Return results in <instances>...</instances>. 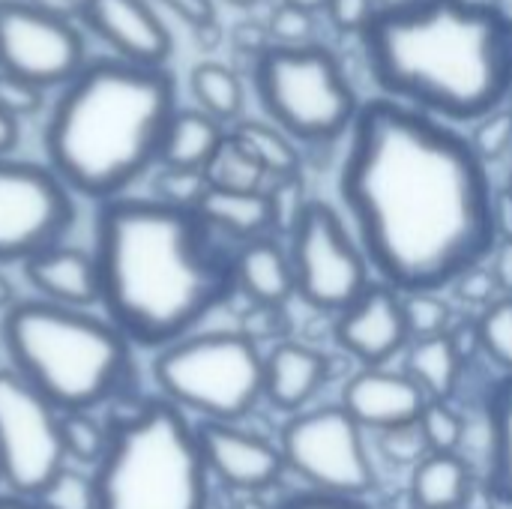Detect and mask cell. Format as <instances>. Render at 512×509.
I'll return each mask as SVG.
<instances>
[{"mask_svg": "<svg viewBox=\"0 0 512 509\" xmlns=\"http://www.w3.org/2000/svg\"><path fill=\"white\" fill-rule=\"evenodd\" d=\"M198 216L216 231L234 240H258L273 231V207L270 195L264 192H225L207 189L198 204Z\"/></svg>", "mask_w": 512, "mask_h": 509, "instance_id": "44dd1931", "label": "cell"}, {"mask_svg": "<svg viewBox=\"0 0 512 509\" xmlns=\"http://www.w3.org/2000/svg\"><path fill=\"white\" fill-rule=\"evenodd\" d=\"M189 87L204 114L219 123L237 120L243 111V84L222 63H198L189 75Z\"/></svg>", "mask_w": 512, "mask_h": 509, "instance_id": "4316f807", "label": "cell"}, {"mask_svg": "<svg viewBox=\"0 0 512 509\" xmlns=\"http://www.w3.org/2000/svg\"><path fill=\"white\" fill-rule=\"evenodd\" d=\"M12 297H15V294H12V285H9V279L0 273V309H6V312H9V309L15 306V303H12Z\"/></svg>", "mask_w": 512, "mask_h": 509, "instance_id": "816d5d0a", "label": "cell"}, {"mask_svg": "<svg viewBox=\"0 0 512 509\" xmlns=\"http://www.w3.org/2000/svg\"><path fill=\"white\" fill-rule=\"evenodd\" d=\"M30 6H36L39 12L51 15V18H60V21H69L72 15H81V0H27Z\"/></svg>", "mask_w": 512, "mask_h": 509, "instance_id": "7dc6e473", "label": "cell"}, {"mask_svg": "<svg viewBox=\"0 0 512 509\" xmlns=\"http://www.w3.org/2000/svg\"><path fill=\"white\" fill-rule=\"evenodd\" d=\"M108 453L93 471L96 509H207L210 471L198 429L168 399L120 402Z\"/></svg>", "mask_w": 512, "mask_h": 509, "instance_id": "8992f818", "label": "cell"}, {"mask_svg": "<svg viewBox=\"0 0 512 509\" xmlns=\"http://www.w3.org/2000/svg\"><path fill=\"white\" fill-rule=\"evenodd\" d=\"M81 18L114 48L117 60L162 66L171 54V33L147 0H81Z\"/></svg>", "mask_w": 512, "mask_h": 509, "instance_id": "2e32d148", "label": "cell"}, {"mask_svg": "<svg viewBox=\"0 0 512 509\" xmlns=\"http://www.w3.org/2000/svg\"><path fill=\"white\" fill-rule=\"evenodd\" d=\"M198 444L210 477L234 492H264L285 471L282 450L237 423H201Z\"/></svg>", "mask_w": 512, "mask_h": 509, "instance_id": "9a60e30c", "label": "cell"}, {"mask_svg": "<svg viewBox=\"0 0 512 509\" xmlns=\"http://www.w3.org/2000/svg\"><path fill=\"white\" fill-rule=\"evenodd\" d=\"M45 96H42V87L24 81V78H15L9 72H0V111L9 114L12 120L18 117H30L42 108Z\"/></svg>", "mask_w": 512, "mask_h": 509, "instance_id": "8d00e7d4", "label": "cell"}, {"mask_svg": "<svg viewBox=\"0 0 512 509\" xmlns=\"http://www.w3.org/2000/svg\"><path fill=\"white\" fill-rule=\"evenodd\" d=\"M60 444L66 462L78 465H96L105 459L111 435L102 420L93 417V411H69L60 414Z\"/></svg>", "mask_w": 512, "mask_h": 509, "instance_id": "f1b7e54d", "label": "cell"}, {"mask_svg": "<svg viewBox=\"0 0 512 509\" xmlns=\"http://www.w3.org/2000/svg\"><path fill=\"white\" fill-rule=\"evenodd\" d=\"M33 501L42 509H96V486L93 477L63 465Z\"/></svg>", "mask_w": 512, "mask_h": 509, "instance_id": "1f68e13d", "label": "cell"}, {"mask_svg": "<svg viewBox=\"0 0 512 509\" xmlns=\"http://www.w3.org/2000/svg\"><path fill=\"white\" fill-rule=\"evenodd\" d=\"M210 189H225V192H264L267 171L228 135L210 165L204 168Z\"/></svg>", "mask_w": 512, "mask_h": 509, "instance_id": "83f0119b", "label": "cell"}, {"mask_svg": "<svg viewBox=\"0 0 512 509\" xmlns=\"http://www.w3.org/2000/svg\"><path fill=\"white\" fill-rule=\"evenodd\" d=\"M222 3H231V6H252L255 0H222Z\"/></svg>", "mask_w": 512, "mask_h": 509, "instance_id": "f5cc1de1", "label": "cell"}, {"mask_svg": "<svg viewBox=\"0 0 512 509\" xmlns=\"http://www.w3.org/2000/svg\"><path fill=\"white\" fill-rule=\"evenodd\" d=\"M387 99L477 123L512 93V15L492 0H393L360 33Z\"/></svg>", "mask_w": 512, "mask_h": 509, "instance_id": "3957f363", "label": "cell"}, {"mask_svg": "<svg viewBox=\"0 0 512 509\" xmlns=\"http://www.w3.org/2000/svg\"><path fill=\"white\" fill-rule=\"evenodd\" d=\"M378 12L375 0H330L327 15L330 21L342 30V33H363V27L372 21V15Z\"/></svg>", "mask_w": 512, "mask_h": 509, "instance_id": "ab89813d", "label": "cell"}, {"mask_svg": "<svg viewBox=\"0 0 512 509\" xmlns=\"http://www.w3.org/2000/svg\"><path fill=\"white\" fill-rule=\"evenodd\" d=\"M447 339H450V345H453V351L459 354V360L468 366L477 354H483V348H480V327H477V321H459V324H453L450 327V333H447Z\"/></svg>", "mask_w": 512, "mask_h": 509, "instance_id": "b9f144b4", "label": "cell"}, {"mask_svg": "<svg viewBox=\"0 0 512 509\" xmlns=\"http://www.w3.org/2000/svg\"><path fill=\"white\" fill-rule=\"evenodd\" d=\"M285 3L294 6V9H300V12H306V15H315V12H321V9L330 6V0H285Z\"/></svg>", "mask_w": 512, "mask_h": 509, "instance_id": "f907efd6", "label": "cell"}, {"mask_svg": "<svg viewBox=\"0 0 512 509\" xmlns=\"http://www.w3.org/2000/svg\"><path fill=\"white\" fill-rule=\"evenodd\" d=\"M96 267L108 321L129 339L168 348L234 291V252L198 216L156 198H114L96 225Z\"/></svg>", "mask_w": 512, "mask_h": 509, "instance_id": "7a4b0ae2", "label": "cell"}, {"mask_svg": "<svg viewBox=\"0 0 512 509\" xmlns=\"http://www.w3.org/2000/svg\"><path fill=\"white\" fill-rule=\"evenodd\" d=\"M495 234L498 240H512V192L495 195Z\"/></svg>", "mask_w": 512, "mask_h": 509, "instance_id": "bcb514c9", "label": "cell"}, {"mask_svg": "<svg viewBox=\"0 0 512 509\" xmlns=\"http://www.w3.org/2000/svg\"><path fill=\"white\" fill-rule=\"evenodd\" d=\"M18 141V120L0 111V156H6Z\"/></svg>", "mask_w": 512, "mask_h": 509, "instance_id": "c3c4849f", "label": "cell"}, {"mask_svg": "<svg viewBox=\"0 0 512 509\" xmlns=\"http://www.w3.org/2000/svg\"><path fill=\"white\" fill-rule=\"evenodd\" d=\"M267 33H270L273 45H306L312 36V15L282 3L270 18Z\"/></svg>", "mask_w": 512, "mask_h": 509, "instance_id": "74e56055", "label": "cell"}, {"mask_svg": "<svg viewBox=\"0 0 512 509\" xmlns=\"http://www.w3.org/2000/svg\"><path fill=\"white\" fill-rule=\"evenodd\" d=\"M465 363L447 336L414 339L405 351V375L426 393L429 402H450L459 387Z\"/></svg>", "mask_w": 512, "mask_h": 509, "instance_id": "cb8c5ba5", "label": "cell"}, {"mask_svg": "<svg viewBox=\"0 0 512 509\" xmlns=\"http://www.w3.org/2000/svg\"><path fill=\"white\" fill-rule=\"evenodd\" d=\"M327 378V357L300 342H279L264 357V396L285 414H300Z\"/></svg>", "mask_w": 512, "mask_h": 509, "instance_id": "d6986e66", "label": "cell"}, {"mask_svg": "<svg viewBox=\"0 0 512 509\" xmlns=\"http://www.w3.org/2000/svg\"><path fill=\"white\" fill-rule=\"evenodd\" d=\"M426 393L405 375L390 369H363L357 372L342 393V408L366 432H399L420 423L426 411Z\"/></svg>", "mask_w": 512, "mask_h": 509, "instance_id": "e0dca14e", "label": "cell"}, {"mask_svg": "<svg viewBox=\"0 0 512 509\" xmlns=\"http://www.w3.org/2000/svg\"><path fill=\"white\" fill-rule=\"evenodd\" d=\"M459 291V297L465 300V303H474V306H492L498 297H504V294H498L501 291V285H498V279H495V273H492V267H489V261L486 264H480V267H471L468 273H462L456 282H453Z\"/></svg>", "mask_w": 512, "mask_h": 509, "instance_id": "f35d334b", "label": "cell"}, {"mask_svg": "<svg viewBox=\"0 0 512 509\" xmlns=\"http://www.w3.org/2000/svg\"><path fill=\"white\" fill-rule=\"evenodd\" d=\"M276 509H369L363 501H348V498H330L318 492H297L288 501H282Z\"/></svg>", "mask_w": 512, "mask_h": 509, "instance_id": "7bdbcfd3", "label": "cell"}, {"mask_svg": "<svg viewBox=\"0 0 512 509\" xmlns=\"http://www.w3.org/2000/svg\"><path fill=\"white\" fill-rule=\"evenodd\" d=\"M63 465L60 411L18 372L0 369V483L36 498Z\"/></svg>", "mask_w": 512, "mask_h": 509, "instance_id": "8fae6325", "label": "cell"}, {"mask_svg": "<svg viewBox=\"0 0 512 509\" xmlns=\"http://www.w3.org/2000/svg\"><path fill=\"white\" fill-rule=\"evenodd\" d=\"M507 192H512V165H510V177H507Z\"/></svg>", "mask_w": 512, "mask_h": 509, "instance_id": "db71d44e", "label": "cell"}, {"mask_svg": "<svg viewBox=\"0 0 512 509\" xmlns=\"http://www.w3.org/2000/svg\"><path fill=\"white\" fill-rule=\"evenodd\" d=\"M402 312L408 324V336L414 339H435L447 336L453 327V312L450 303L441 300L435 291H417V294H402Z\"/></svg>", "mask_w": 512, "mask_h": 509, "instance_id": "4dcf8cb0", "label": "cell"}, {"mask_svg": "<svg viewBox=\"0 0 512 509\" xmlns=\"http://www.w3.org/2000/svg\"><path fill=\"white\" fill-rule=\"evenodd\" d=\"M429 453H459L465 438L462 417L450 408V402H429L417 423Z\"/></svg>", "mask_w": 512, "mask_h": 509, "instance_id": "d6a6232c", "label": "cell"}, {"mask_svg": "<svg viewBox=\"0 0 512 509\" xmlns=\"http://www.w3.org/2000/svg\"><path fill=\"white\" fill-rule=\"evenodd\" d=\"M234 282L255 306H285L297 294L291 255L270 234L234 252Z\"/></svg>", "mask_w": 512, "mask_h": 509, "instance_id": "ffe728a7", "label": "cell"}, {"mask_svg": "<svg viewBox=\"0 0 512 509\" xmlns=\"http://www.w3.org/2000/svg\"><path fill=\"white\" fill-rule=\"evenodd\" d=\"M225 129L204 111H177L165 132V144L159 153L162 168H189L204 171L216 150L225 141Z\"/></svg>", "mask_w": 512, "mask_h": 509, "instance_id": "603a6c76", "label": "cell"}, {"mask_svg": "<svg viewBox=\"0 0 512 509\" xmlns=\"http://www.w3.org/2000/svg\"><path fill=\"white\" fill-rule=\"evenodd\" d=\"M339 195L369 267L399 294L441 291L498 246L495 189L471 141L387 96L360 105Z\"/></svg>", "mask_w": 512, "mask_h": 509, "instance_id": "6da1fadb", "label": "cell"}, {"mask_svg": "<svg viewBox=\"0 0 512 509\" xmlns=\"http://www.w3.org/2000/svg\"><path fill=\"white\" fill-rule=\"evenodd\" d=\"M414 509H462L471 495V471L459 453H429L411 474Z\"/></svg>", "mask_w": 512, "mask_h": 509, "instance_id": "7402d4cb", "label": "cell"}, {"mask_svg": "<svg viewBox=\"0 0 512 509\" xmlns=\"http://www.w3.org/2000/svg\"><path fill=\"white\" fill-rule=\"evenodd\" d=\"M81 60L84 45L72 21L51 18L27 0H0V72L51 87L72 81Z\"/></svg>", "mask_w": 512, "mask_h": 509, "instance_id": "4fadbf2b", "label": "cell"}, {"mask_svg": "<svg viewBox=\"0 0 512 509\" xmlns=\"http://www.w3.org/2000/svg\"><path fill=\"white\" fill-rule=\"evenodd\" d=\"M174 114V84L162 66H84L45 129L51 171L81 195L114 201L159 162Z\"/></svg>", "mask_w": 512, "mask_h": 509, "instance_id": "277c9868", "label": "cell"}, {"mask_svg": "<svg viewBox=\"0 0 512 509\" xmlns=\"http://www.w3.org/2000/svg\"><path fill=\"white\" fill-rule=\"evenodd\" d=\"M270 195V207H273V231L291 234V228L297 225V219L303 216L309 198L303 192V180L297 177H282L273 180V186L267 189Z\"/></svg>", "mask_w": 512, "mask_h": 509, "instance_id": "d590c367", "label": "cell"}, {"mask_svg": "<svg viewBox=\"0 0 512 509\" xmlns=\"http://www.w3.org/2000/svg\"><path fill=\"white\" fill-rule=\"evenodd\" d=\"M468 141L486 165L504 159L512 150V108L501 105V108L489 111L486 117H480L474 126V135Z\"/></svg>", "mask_w": 512, "mask_h": 509, "instance_id": "e575fe53", "label": "cell"}, {"mask_svg": "<svg viewBox=\"0 0 512 509\" xmlns=\"http://www.w3.org/2000/svg\"><path fill=\"white\" fill-rule=\"evenodd\" d=\"M336 342L363 369H384L408 345V324L402 294L390 285H369V291L336 318Z\"/></svg>", "mask_w": 512, "mask_h": 509, "instance_id": "5bb4252c", "label": "cell"}, {"mask_svg": "<svg viewBox=\"0 0 512 509\" xmlns=\"http://www.w3.org/2000/svg\"><path fill=\"white\" fill-rule=\"evenodd\" d=\"M207 189H210V183H207L204 171L162 168L156 177V201L171 204V207H183V210H198Z\"/></svg>", "mask_w": 512, "mask_h": 509, "instance_id": "836d02e7", "label": "cell"}, {"mask_svg": "<svg viewBox=\"0 0 512 509\" xmlns=\"http://www.w3.org/2000/svg\"><path fill=\"white\" fill-rule=\"evenodd\" d=\"M477 327L483 354L512 375V294H504L492 306H486L477 318Z\"/></svg>", "mask_w": 512, "mask_h": 509, "instance_id": "f546056e", "label": "cell"}, {"mask_svg": "<svg viewBox=\"0 0 512 509\" xmlns=\"http://www.w3.org/2000/svg\"><path fill=\"white\" fill-rule=\"evenodd\" d=\"M288 240L297 294L312 309L342 315L369 291L372 267L339 210L327 201H309Z\"/></svg>", "mask_w": 512, "mask_h": 509, "instance_id": "30bf717a", "label": "cell"}, {"mask_svg": "<svg viewBox=\"0 0 512 509\" xmlns=\"http://www.w3.org/2000/svg\"><path fill=\"white\" fill-rule=\"evenodd\" d=\"M0 509H42L33 498H21V495H0Z\"/></svg>", "mask_w": 512, "mask_h": 509, "instance_id": "681fc988", "label": "cell"}, {"mask_svg": "<svg viewBox=\"0 0 512 509\" xmlns=\"http://www.w3.org/2000/svg\"><path fill=\"white\" fill-rule=\"evenodd\" d=\"M279 450L285 468L309 483V492L363 501L378 483L366 435L342 405L294 414L282 429Z\"/></svg>", "mask_w": 512, "mask_h": 509, "instance_id": "9c48e42d", "label": "cell"}, {"mask_svg": "<svg viewBox=\"0 0 512 509\" xmlns=\"http://www.w3.org/2000/svg\"><path fill=\"white\" fill-rule=\"evenodd\" d=\"M489 267H492L501 291L512 294V240H498V246L489 258Z\"/></svg>", "mask_w": 512, "mask_h": 509, "instance_id": "f6af8a7d", "label": "cell"}, {"mask_svg": "<svg viewBox=\"0 0 512 509\" xmlns=\"http://www.w3.org/2000/svg\"><path fill=\"white\" fill-rule=\"evenodd\" d=\"M261 108L291 141L333 144L351 132L360 99L339 57L318 45H270L255 60Z\"/></svg>", "mask_w": 512, "mask_h": 509, "instance_id": "52a82bcc", "label": "cell"}, {"mask_svg": "<svg viewBox=\"0 0 512 509\" xmlns=\"http://www.w3.org/2000/svg\"><path fill=\"white\" fill-rule=\"evenodd\" d=\"M231 138L267 171L270 180L300 174V153L282 129H276L270 123H258V120H243V123H237Z\"/></svg>", "mask_w": 512, "mask_h": 509, "instance_id": "484cf974", "label": "cell"}, {"mask_svg": "<svg viewBox=\"0 0 512 509\" xmlns=\"http://www.w3.org/2000/svg\"><path fill=\"white\" fill-rule=\"evenodd\" d=\"M27 279L42 294V300L69 306V309H87L102 300L99 288V267L96 258L75 246H54L42 255L27 261Z\"/></svg>", "mask_w": 512, "mask_h": 509, "instance_id": "ac0fdd59", "label": "cell"}, {"mask_svg": "<svg viewBox=\"0 0 512 509\" xmlns=\"http://www.w3.org/2000/svg\"><path fill=\"white\" fill-rule=\"evenodd\" d=\"M162 396L204 423H237L264 396V357L246 333H189L153 366Z\"/></svg>", "mask_w": 512, "mask_h": 509, "instance_id": "ba28073f", "label": "cell"}, {"mask_svg": "<svg viewBox=\"0 0 512 509\" xmlns=\"http://www.w3.org/2000/svg\"><path fill=\"white\" fill-rule=\"evenodd\" d=\"M3 345L12 372L60 414L99 408L129 372V339L111 321L48 300L15 303L3 318Z\"/></svg>", "mask_w": 512, "mask_h": 509, "instance_id": "5b68a950", "label": "cell"}, {"mask_svg": "<svg viewBox=\"0 0 512 509\" xmlns=\"http://www.w3.org/2000/svg\"><path fill=\"white\" fill-rule=\"evenodd\" d=\"M156 3L168 6L177 18H183L195 30L213 24V0H156Z\"/></svg>", "mask_w": 512, "mask_h": 509, "instance_id": "ee69618b", "label": "cell"}, {"mask_svg": "<svg viewBox=\"0 0 512 509\" xmlns=\"http://www.w3.org/2000/svg\"><path fill=\"white\" fill-rule=\"evenodd\" d=\"M384 450L396 459V462H423L429 456V447L420 435L417 426L411 429H399V432H387L384 435Z\"/></svg>", "mask_w": 512, "mask_h": 509, "instance_id": "60d3db41", "label": "cell"}, {"mask_svg": "<svg viewBox=\"0 0 512 509\" xmlns=\"http://www.w3.org/2000/svg\"><path fill=\"white\" fill-rule=\"evenodd\" d=\"M489 423V486L498 501L512 507V375H504L486 396Z\"/></svg>", "mask_w": 512, "mask_h": 509, "instance_id": "d4e9b609", "label": "cell"}, {"mask_svg": "<svg viewBox=\"0 0 512 509\" xmlns=\"http://www.w3.org/2000/svg\"><path fill=\"white\" fill-rule=\"evenodd\" d=\"M72 222L69 186L51 168L0 156V264L60 246Z\"/></svg>", "mask_w": 512, "mask_h": 509, "instance_id": "7c38bea8", "label": "cell"}]
</instances>
